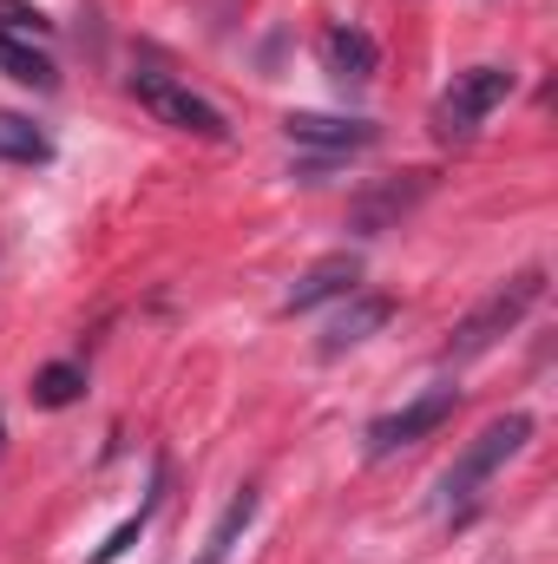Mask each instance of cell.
Masks as SVG:
<instances>
[{
  "instance_id": "8fae6325",
  "label": "cell",
  "mask_w": 558,
  "mask_h": 564,
  "mask_svg": "<svg viewBox=\"0 0 558 564\" xmlns=\"http://www.w3.org/2000/svg\"><path fill=\"white\" fill-rule=\"evenodd\" d=\"M0 66H7V79H20V86H33V93H53V86H60L53 59H46L33 40H13V33H0Z\"/></svg>"
},
{
  "instance_id": "2e32d148",
  "label": "cell",
  "mask_w": 558,
  "mask_h": 564,
  "mask_svg": "<svg viewBox=\"0 0 558 564\" xmlns=\"http://www.w3.org/2000/svg\"><path fill=\"white\" fill-rule=\"evenodd\" d=\"M0 440H7V426H0Z\"/></svg>"
},
{
  "instance_id": "6da1fadb",
  "label": "cell",
  "mask_w": 558,
  "mask_h": 564,
  "mask_svg": "<svg viewBox=\"0 0 558 564\" xmlns=\"http://www.w3.org/2000/svg\"><path fill=\"white\" fill-rule=\"evenodd\" d=\"M539 295H546V270H519L513 282H500L480 308L460 315V328H453V341L440 348V361H473V355H486L500 335H513V328L539 308Z\"/></svg>"
},
{
  "instance_id": "4fadbf2b",
  "label": "cell",
  "mask_w": 558,
  "mask_h": 564,
  "mask_svg": "<svg viewBox=\"0 0 558 564\" xmlns=\"http://www.w3.org/2000/svg\"><path fill=\"white\" fill-rule=\"evenodd\" d=\"M86 394V368L79 361H46L33 375V408H73Z\"/></svg>"
},
{
  "instance_id": "ba28073f",
  "label": "cell",
  "mask_w": 558,
  "mask_h": 564,
  "mask_svg": "<svg viewBox=\"0 0 558 564\" xmlns=\"http://www.w3.org/2000/svg\"><path fill=\"white\" fill-rule=\"evenodd\" d=\"M355 282H362V257H348V250L342 257H322L309 276L282 295V315H309L322 302H342V295H355Z\"/></svg>"
},
{
  "instance_id": "9a60e30c",
  "label": "cell",
  "mask_w": 558,
  "mask_h": 564,
  "mask_svg": "<svg viewBox=\"0 0 558 564\" xmlns=\"http://www.w3.org/2000/svg\"><path fill=\"white\" fill-rule=\"evenodd\" d=\"M151 512H158V492H151V499L139 506V519H126V525H119V532H112V539H106V545H99V552H93L86 564H119L126 552H132V545H139V532H144V519H151Z\"/></svg>"
},
{
  "instance_id": "9c48e42d",
  "label": "cell",
  "mask_w": 558,
  "mask_h": 564,
  "mask_svg": "<svg viewBox=\"0 0 558 564\" xmlns=\"http://www.w3.org/2000/svg\"><path fill=\"white\" fill-rule=\"evenodd\" d=\"M322 66H329L335 86H368L382 73V46L362 26H329L322 33Z\"/></svg>"
},
{
  "instance_id": "7a4b0ae2",
  "label": "cell",
  "mask_w": 558,
  "mask_h": 564,
  "mask_svg": "<svg viewBox=\"0 0 558 564\" xmlns=\"http://www.w3.org/2000/svg\"><path fill=\"white\" fill-rule=\"evenodd\" d=\"M526 440H533V414H500L493 426H480V440L447 466V479H440V506H447V512L473 506V492H480V486H486V479L526 446Z\"/></svg>"
},
{
  "instance_id": "3957f363",
  "label": "cell",
  "mask_w": 558,
  "mask_h": 564,
  "mask_svg": "<svg viewBox=\"0 0 558 564\" xmlns=\"http://www.w3.org/2000/svg\"><path fill=\"white\" fill-rule=\"evenodd\" d=\"M126 86H132V99H139L158 126H171V132H191V139H211V144L230 139L224 112H217L204 93H191L184 79H171V73H158V66H139Z\"/></svg>"
},
{
  "instance_id": "5b68a950",
  "label": "cell",
  "mask_w": 558,
  "mask_h": 564,
  "mask_svg": "<svg viewBox=\"0 0 558 564\" xmlns=\"http://www.w3.org/2000/svg\"><path fill=\"white\" fill-rule=\"evenodd\" d=\"M453 408H460L453 388H427V394H415L408 408L382 414V421L368 426V459H388V453H401V446H420L427 433H440V426L453 421Z\"/></svg>"
},
{
  "instance_id": "277c9868",
  "label": "cell",
  "mask_w": 558,
  "mask_h": 564,
  "mask_svg": "<svg viewBox=\"0 0 558 564\" xmlns=\"http://www.w3.org/2000/svg\"><path fill=\"white\" fill-rule=\"evenodd\" d=\"M506 93H513L506 66H466V73H453V86L433 99V139L466 144L493 106H506Z\"/></svg>"
},
{
  "instance_id": "52a82bcc",
  "label": "cell",
  "mask_w": 558,
  "mask_h": 564,
  "mask_svg": "<svg viewBox=\"0 0 558 564\" xmlns=\"http://www.w3.org/2000/svg\"><path fill=\"white\" fill-rule=\"evenodd\" d=\"M395 322V295H348L342 302V315L322 328V361H335V355H348V348H362L375 328H388Z\"/></svg>"
},
{
  "instance_id": "5bb4252c",
  "label": "cell",
  "mask_w": 558,
  "mask_h": 564,
  "mask_svg": "<svg viewBox=\"0 0 558 564\" xmlns=\"http://www.w3.org/2000/svg\"><path fill=\"white\" fill-rule=\"evenodd\" d=\"M0 33H13V40H46L53 20H46L33 0H0Z\"/></svg>"
},
{
  "instance_id": "7c38bea8",
  "label": "cell",
  "mask_w": 558,
  "mask_h": 564,
  "mask_svg": "<svg viewBox=\"0 0 558 564\" xmlns=\"http://www.w3.org/2000/svg\"><path fill=\"white\" fill-rule=\"evenodd\" d=\"M46 158H53V139L33 119L0 112V164H46Z\"/></svg>"
},
{
  "instance_id": "8992f818",
  "label": "cell",
  "mask_w": 558,
  "mask_h": 564,
  "mask_svg": "<svg viewBox=\"0 0 558 564\" xmlns=\"http://www.w3.org/2000/svg\"><path fill=\"white\" fill-rule=\"evenodd\" d=\"M282 132H289V144H309V151H329V158H342V151H368V144L382 139L368 119H329V112H289Z\"/></svg>"
},
{
  "instance_id": "30bf717a",
  "label": "cell",
  "mask_w": 558,
  "mask_h": 564,
  "mask_svg": "<svg viewBox=\"0 0 558 564\" xmlns=\"http://www.w3.org/2000/svg\"><path fill=\"white\" fill-rule=\"evenodd\" d=\"M427 184H433V171H408L401 184H382V191H368V197L355 204V230H362V237H382L395 217H408L420 197H427Z\"/></svg>"
}]
</instances>
